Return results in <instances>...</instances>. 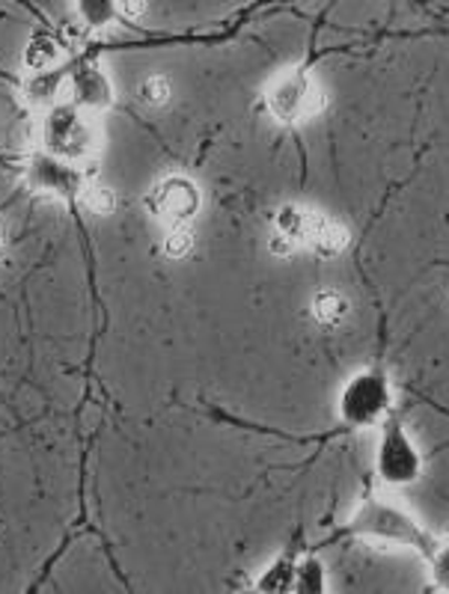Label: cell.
Segmentation results:
<instances>
[{
	"instance_id": "6da1fadb",
	"label": "cell",
	"mask_w": 449,
	"mask_h": 594,
	"mask_svg": "<svg viewBox=\"0 0 449 594\" xmlns=\"http://www.w3.org/2000/svg\"><path fill=\"white\" fill-rule=\"evenodd\" d=\"M343 532L366 538V541H378V544H390V548L414 550L422 559H429L435 544H438V538L431 535L411 511L390 497H382V493H369L357 502L352 518L345 520Z\"/></svg>"
},
{
	"instance_id": "7a4b0ae2",
	"label": "cell",
	"mask_w": 449,
	"mask_h": 594,
	"mask_svg": "<svg viewBox=\"0 0 449 594\" xmlns=\"http://www.w3.org/2000/svg\"><path fill=\"white\" fill-rule=\"evenodd\" d=\"M336 407L348 428H382L393 416L390 381L378 368H366L345 384Z\"/></svg>"
},
{
	"instance_id": "3957f363",
	"label": "cell",
	"mask_w": 449,
	"mask_h": 594,
	"mask_svg": "<svg viewBox=\"0 0 449 594\" xmlns=\"http://www.w3.org/2000/svg\"><path fill=\"white\" fill-rule=\"evenodd\" d=\"M375 472L387 488H408L414 481H420L422 452L399 416H390L382 425L378 452H375Z\"/></svg>"
},
{
	"instance_id": "277c9868",
	"label": "cell",
	"mask_w": 449,
	"mask_h": 594,
	"mask_svg": "<svg viewBox=\"0 0 449 594\" xmlns=\"http://www.w3.org/2000/svg\"><path fill=\"white\" fill-rule=\"evenodd\" d=\"M278 236L289 238L292 244L310 247L313 253L336 256L348 247V229L334 218L304 211V208L286 206L278 215Z\"/></svg>"
},
{
	"instance_id": "5b68a950",
	"label": "cell",
	"mask_w": 449,
	"mask_h": 594,
	"mask_svg": "<svg viewBox=\"0 0 449 594\" xmlns=\"http://www.w3.org/2000/svg\"><path fill=\"white\" fill-rule=\"evenodd\" d=\"M42 143L51 158L63 160L72 167V160H84L93 152V128L75 104L54 107L45 119Z\"/></svg>"
},
{
	"instance_id": "8992f818",
	"label": "cell",
	"mask_w": 449,
	"mask_h": 594,
	"mask_svg": "<svg viewBox=\"0 0 449 594\" xmlns=\"http://www.w3.org/2000/svg\"><path fill=\"white\" fill-rule=\"evenodd\" d=\"M268 111L278 116L280 123H306L325 107V95L316 81L306 72H286L280 75L268 90Z\"/></svg>"
},
{
	"instance_id": "52a82bcc",
	"label": "cell",
	"mask_w": 449,
	"mask_h": 594,
	"mask_svg": "<svg viewBox=\"0 0 449 594\" xmlns=\"http://www.w3.org/2000/svg\"><path fill=\"white\" fill-rule=\"evenodd\" d=\"M146 206H149L155 218L167 220L173 227H185V223L200 211V190H197V185H194L191 179L170 176V179L158 181V185L149 190Z\"/></svg>"
},
{
	"instance_id": "ba28073f",
	"label": "cell",
	"mask_w": 449,
	"mask_h": 594,
	"mask_svg": "<svg viewBox=\"0 0 449 594\" xmlns=\"http://www.w3.org/2000/svg\"><path fill=\"white\" fill-rule=\"evenodd\" d=\"M28 176L30 185L36 190H51V194H60V197H75L77 190L84 194V176L75 167L63 164V160L51 158V155L30 158Z\"/></svg>"
},
{
	"instance_id": "9c48e42d",
	"label": "cell",
	"mask_w": 449,
	"mask_h": 594,
	"mask_svg": "<svg viewBox=\"0 0 449 594\" xmlns=\"http://www.w3.org/2000/svg\"><path fill=\"white\" fill-rule=\"evenodd\" d=\"M297 562H301V559H297L295 553H280V556L257 576L253 588H257L259 594H292V588H295Z\"/></svg>"
},
{
	"instance_id": "30bf717a",
	"label": "cell",
	"mask_w": 449,
	"mask_h": 594,
	"mask_svg": "<svg viewBox=\"0 0 449 594\" xmlns=\"http://www.w3.org/2000/svg\"><path fill=\"white\" fill-rule=\"evenodd\" d=\"M310 312H313V319H316L322 327L336 331V327H343L345 321H348V315H352V301H348L343 292L322 289V292L313 294Z\"/></svg>"
},
{
	"instance_id": "8fae6325",
	"label": "cell",
	"mask_w": 449,
	"mask_h": 594,
	"mask_svg": "<svg viewBox=\"0 0 449 594\" xmlns=\"http://www.w3.org/2000/svg\"><path fill=\"white\" fill-rule=\"evenodd\" d=\"M111 104V84L93 66L77 69L75 75V107H105Z\"/></svg>"
},
{
	"instance_id": "7c38bea8",
	"label": "cell",
	"mask_w": 449,
	"mask_h": 594,
	"mask_svg": "<svg viewBox=\"0 0 449 594\" xmlns=\"http://www.w3.org/2000/svg\"><path fill=\"white\" fill-rule=\"evenodd\" d=\"M292 594H327V574L322 559L304 556L297 562L295 588H292Z\"/></svg>"
},
{
	"instance_id": "4fadbf2b",
	"label": "cell",
	"mask_w": 449,
	"mask_h": 594,
	"mask_svg": "<svg viewBox=\"0 0 449 594\" xmlns=\"http://www.w3.org/2000/svg\"><path fill=\"white\" fill-rule=\"evenodd\" d=\"M426 562H429L431 588L438 594H449V538H443V541L438 538V544Z\"/></svg>"
},
{
	"instance_id": "5bb4252c",
	"label": "cell",
	"mask_w": 449,
	"mask_h": 594,
	"mask_svg": "<svg viewBox=\"0 0 449 594\" xmlns=\"http://www.w3.org/2000/svg\"><path fill=\"white\" fill-rule=\"evenodd\" d=\"M58 58H60V48L51 37H36L33 42H30V51H28V66L30 69L45 72V69L58 63Z\"/></svg>"
},
{
	"instance_id": "9a60e30c",
	"label": "cell",
	"mask_w": 449,
	"mask_h": 594,
	"mask_svg": "<svg viewBox=\"0 0 449 594\" xmlns=\"http://www.w3.org/2000/svg\"><path fill=\"white\" fill-rule=\"evenodd\" d=\"M84 206L90 215L107 218V215H114L116 194L111 188H105V185H90V188H84Z\"/></svg>"
},
{
	"instance_id": "2e32d148",
	"label": "cell",
	"mask_w": 449,
	"mask_h": 594,
	"mask_svg": "<svg viewBox=\"0 0 449 594\" xmlns=\"http://www.w3.org/2000/svg\"><path fill=\"white\" fill-rule=\"evenodd\" d=\"M194 250V232L188 227H170L164 238V253L170 259H185Z\"/></svg>"
},
{
	"instance_id": "e0dca14e",
	"label": "cell",
	"mask_w": 449,
	"mask_h": 594,
	"mask_svg": "<svg viewBox=\"0 0 449 594\" xmlns=\"http://www.w3.org/2000/svg\"><path fill=\"white\" fill-rule=\"evenodd\" d=\"M140 98H144L149 107H161V104L170 102V81L161 75H149L140 84Z\"/></svg>"
},
{
	"instance_id": "ac0fdd59",
	"label": "cell",
	"mask_w": 449,
	"mask_h": 594,
	"mask_svg": "<svg viewBox=\"0 0 449 594\" xmlns=\"http://www.w3.org/2000/svg\"><path fill=\"white\" fill-rule=\"evenodd\" d=\"M84 19H90L93 24H102V21H107L111 15H114V10L107 7V3H102V7H84Z\"/></svg>"
},
{
	"instance_id": "d6986e66",
	"label": "cell",
	"mask_w": 449,
	"mask_h": 594,
	"mask_svg": "<svg viewBox=\"0 0 449 594\" xmlns=\"http://www.w3.org/2000/svg\"><path fill=\"white\" fill-rule=\"evenodd\" d=\"M292 250H295V244H292V241H289V238H283V236H274V238H271V253L289 256V253H292Z\"/></svg>"
},
{
	"instance_id": "ffe728a7",
	"label": "cell",
	"mask_w": 449,
	"mask_h": 594,
	"mask_svg": "<svg viewBox=\"0 0 449 594\" xmlns=\"http://www.w3.org/2000/svg\"><path fill=\"white\" fill-rule=\"evenodd\" d=\"M146 10V3H119V15H123V19H137V15H140V12Z\"/></svg>"
},
{
	"instance_id": "44dd1931",
	"label": "cell",
	"mask_w": 449,
	"mask_h": 594,
	"mask_svg": "<svg viewBox=\"0 0 449 594\" xmlns=\"http://www.w3.org/2000/svg\"><path fill=\"white\" fill-rule=\"evenodd\" d=\"M0 250H3V227H0Z\"/></svg>"
},
{
	"instance_id": "7402d4cb",
	"label": "cell",
	"mask_w": 449,
	"mask_h": 594,
	"mask_svg": "<svg viewBox=\"0 0 449 594\" xmlns=\"http://www.w3.org/2000/svg\"><path fill=\"white\" fill-rule=\"evenodd\" d=\"M244 594H259V592H257V588H250V592H244Z\"/></svg>"
}]
</instances>
